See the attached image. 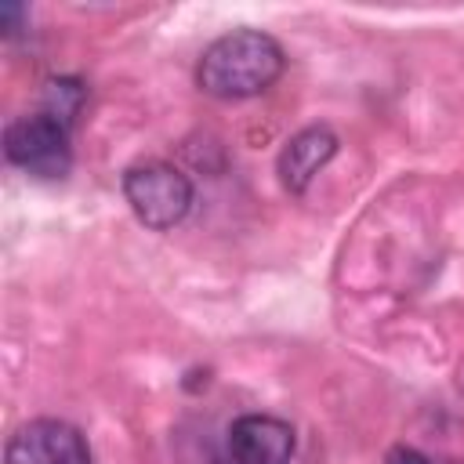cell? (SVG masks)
<instances>
[{
    "instance_id": "5b68a950",
    "label": "cell",
    "mask_w": 464,
    "mask_h": 464,
    "mask_svg": "<svg viewBox=\"0 0 464 464\" xmlns=\"http://www.w3.org/2000/svg\"><path fill=\"white\" fill-rule=\"evenodd\" d=\"M297 435L290 420L272 413H243L228 424V457L232 464H290Z\"/></svg>"
},
{
    "instance_id": "52a82bcc",
    "label": "cell",
    "mask_w": 464,
    "mask_h": 464,
    "mask_svg": "<svg viewBox=\"0 0 464 464\" xmlns=\"http://www.w3.org/2000/svg\"><path fill=\"white\" fill-rule=\"evenodd\" d=\"M83 102H87V83L83 80H76V76H54V80L44 83L40 109L72 130L76 120H80V112H83Z\"/></svg>"
},
{
    "instance_id": "ba28073f",
    "label": "cell",
    "mask_w": 464,
    "mask_h": 464,
    "mask_svg": "<svg viewBox=\"0 0 464 464\" xmlns=\"http://www.w3.org/2000/svg\"><path fill=\"white\" fill-rule=\"evenodd\" d=\"M25 22H29V7L25 4H4L0 7V29H4V36H18L25 29Z\"/></svg>"
},
{
    "instance_id": "9c48e42d",
    "label": "cell",
    "mask_w": 464,
    "mask_h": 464,
    "mask_svg": "<svg viewBox=\"0 0 464 464\" xmlns=\"http://www.w3.org/2000/svg\"><path fill=\"white\" fill-rule=\"evenodd\" d=\"M384 464H431V460H428L420 450H413V446L402 442V446H392V450H388Z\"/></svg>"
},
{
    "instance_id": "8992f818",
    "label": "cell",
    "mask_w": 464,
    "mask_h": 464,
    "mask_svg": "<svg viewBox=\"0 0 464 464\" xmlns=\"http://www.w3.org/2000/svg\"><path fill=\"white\" fill-rule=\"evenodd\" d=\"M337 134L326 127V123H312L297 134L286 138V145L279 149V160H276V174H279V185L290 192V196H301L308 192V185L315 181V174L337 156Z\"/></svg>"
},
{
    "instance_id": "7a4b0ae2",
    "label": "cell",
    "mask_w": 464,
    "mask_h": 464,
    "mask_svg": "<svg viewBox=\"0 0 464 464\" xmlns=\"http://www.w3.org/2000/svg\"><path fill=\"white\" fill-rule=\"evenodd\" d=\"M120 188H123V199L134 210V218L152 232H167V228L181 225L196 199L188 174L163 160L130 163L120 178Z\"/></svg>"
},
{
    "instance_id": "6da1fadb",
    "label": "cell",
    "mask_w": 464,
    "mask_h": 464,
    "mask_svg": "<svg viewBox=\"0 0 464 464\" xmlns=\"http://www.w3.org/2000/svg\"><path fill=\"white\" fill-rule=\"evenodd\" d=\"M286 69V51L272 33L232 29L203 47L196 62V83L221 102H243L265 94Z\"/></svg>"
},
{
    "instance_id": "277c9868",
    "label": "cell",
    "mask_w": 464,
    "mask_h": 464,
    "mask_svg": "<svg viewBox=\"0 0 464 464\" xmlns=\"http://www.w3.org/2000/svg\"><path fill=\"white\" fill-rule=\"evenodd\" d=\"M7 464H91L87 435L58 417H33L18 424L4 446Z\"/></svg>"
},
{
    "instance_id": "30bf717a",
    "label": "cell",
    "mask_w": 464,
    "mask_h": 464,
    "mask_svg": "<svg viewBox=\"0 0 464 464\" xmlns=\"http://www.w3.org/2000/svg\"><path fill=\"white\" fill-rule=\"evenodd\" d=\"M460 384H464V366H460Z\"/></svg>"
},
{
    "instance_id": "3957f363",
    "label": "cell",
    "mask_w": 464,
    "mask_h": 464,
    "mask_svg": "<svg viewBox=\"0 0 464 464\" xmlns=\"http://www.w3.org/2000/svg\"><path fill=\"white\" fill-rule=\"evenodd\" d=\"M4 156L18 170L54 181L72 170V130L44 109L14 116L4 127Z\"/></svg>"
}]
</instances>
